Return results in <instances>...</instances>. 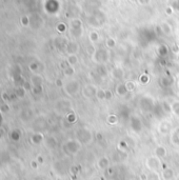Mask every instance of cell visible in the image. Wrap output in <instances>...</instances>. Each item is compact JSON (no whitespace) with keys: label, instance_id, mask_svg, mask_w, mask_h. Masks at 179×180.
Returning <instances> with one entry per match:
<instances>
[{"label":"cell","instance_id":"1","mask_svg":"<svg viewBox=\"0 0 179 180\" xmlns=\"http://www.w3.org/2000/svg\"><path fill=\"white\" fill-rule=\"evenodd\" d=\"M63 149L69 155H75L81 149V142L78 139H70L64 143Z\"/></svg>","mask_w":179,"mask_h":180},{"label":"cell","instance_id":"2","mask_svg":"<svg viewBox=\"0 0 179 180\" xmlns=\"http://www.w3.org/2000/svg\"><path fill=\"white\" fill-rule=\"evenodd\" d=\"M145 166L150 171H157L158 172L162 168V162H161L160 158H158L155 155H152L148 157L147 160H145Z\"/></svg>","mask_w":179,"mask_h":180},{"label":"cell","instance_id":"3","mask_svg":"<svg viewBox=\"0 0 179 180\" xmlns=\"http://www.w3.org/2000/svg\"><path fill=\"white\" fill-rule=\"evenodd\" d=\"M80 84L77 80H70L65 84H63V90L69 96H74L79 92Z\"/></svg>","mask_w":179,"mask_h":180},{"label":"cell","instance_id":"4","mask_svg":"<svg viewBox=\"0 0 179 180\" xmlns=\"http://www.w3.org/2000/svg\"><path fill=\"white\" fill-rule=\"evenodd\" d=\"M97 88L94 84H86L83 88H82V95L84 98H93L94 96H96L97 94Z\"/></svg>","mask_w":179,"mask_h":180},{"label":"cell","instance_id":"5","mask_svg":"<svg viewBox=\"0 0 179 180\" xmlns=\"http://www.w3.org/2000/svg\"><path fill=\"white\" fill-rule=\"evenodd\" d=\"M158 132L161 135H168V134H170L172 132V123L167 120L160 122V124L158 127Z\"/></svg>","mask_w":179,"mask_h":180},{"label":"cell","instance_id":"6","mask_svg":"<svg viewBox=\"0 0 179 180\" xmlns=\"http://www.w3.org/2000/svg\"><path fill=\"white\" fill-rule=\"evenodd\" d=\"M43 82V78L41 75L35 73L31 76V84H32V88H41Z\"/></svg>","mask_w":179,"mask_h":180},{"label":"cell","instance_id":"7","mask_svg":"<svg viewBox=\"0 0 179 180\" xmlns=\"http://www.w3.org/2000/svg\"><path fill=\"white\" fill-rule=\"evenodd\" d=\"M93 137H92V133L88 130H86V134H82L81 130L78 132V140H79L81 143H90L92 141Z\"/></svg>","mask_w":179,"mask_h":180},{"label":"cell","instance_id":"8","mask_svg":"<svg viewBox=\"0 0 179 180\" xmlns=\"http://www.w3.org/2000/svg\"><path fill=\"white\" fill-rule=\"evenodd\" d=\"M170 141L174 146L179 147V127L172 130V132L170 133Z\"/></svg>","mask_w":179,"mask_h":180},{"label":"cell","instance_id":"9","mask_svg":"<svg viewBox=\"0 0 179 180\" xmlns=\"http://www.w3.org/2000/svg\"><path fill=\"white\" fill-rule=\"evenodd\" d=\"M161 178L162 180H173L175 178V172L171 168H164L161 172Z\"/></svg>","mask_w":179,"mask_h":180},{"label":"cell","instance_id":"10","mask_svg":"<svg viewBox=\"0 0 179 180\" xmlns=\"http://www.w3.org/2000/svg\"><path fill=\"white\" fill-rule=\"evenodd\" d=\"M154 155L157 156L158 158H160V159H163V158L167 157L168 155V151L167 149H165L163 145H158V146L155 147L154 149Z\"/></svg>","mask_w":179,"mask_h":180},{"label":"cell","instance_id":"11","mask_svg":"<svg viewBox=\"0 0 179 180\" xmlns=\"http://www.w3.org/2000/svg\"><path fill=\"white\" fill-rule=\"evenodd\" d=\"M97 166L100 170L109 169V166H110V159H109L108 157H106V156H103V157L99 158V160H98V162H97Z\"/></svg>","mask_w":179,"mask_h":180},{"label":"cell","instance_id":"12","mask_svg":"<svg viewBox=\"0 0 179 180\" xmlns=\"http://www.w3.org/2000/svg\"><path fill=\"white\" fill-rule=\"evenodd\" d=\"M44 140V136L41 133H35L34 135L31 137V141H32L33 144H40L41 142Z\"/></svg>","mask_w":179,"mask_h":180},{"label":"cell","instance_id":"13","mask_svg":"<svg viewBox=\"0 0 179 180\" xmlns=\"http://www.w3.org/2000/svg\"><path fill=\"white\" fill-rule=\"evenodd\" d=\"M111 75H112L113 78H115V79H121L122 77L124 76V72L123 70H122L121 68H119V66H117V68H114L112 71V73H111Z\"/></svg>","mask_w":179,"mask_h":180},{"label":"cell","instance_id":"14","mask_svg":"<svg viewBox=\"0 0 179 180\" xmlns=\"http://www.w3.org/2000/svg\"><path fill=\"white\" fill-rule=\"evenodd\" d=\"M116 93L118 96H124L129 93V91L126 90L125 83H119L116 86Z\"/></svg>","mask_w":179,"mask_h":180},{"label":"cell","instance_id":"15","mask_svg":"<svg viewBox=\"0 0 179 180\" xmlns=\"http://www.w3.org/2000/svg\"><path fill=\"white\" fill-rule=\"evenodd\" d=\"M67 66H76V64L78 63V57H77V55H76V54H70V55L67 56Z\"/></svg>","mask_w":179,"mask_h":180},{"label":"cell","instance_id":"16","mask_svg":"<svg viewBox=\"0 0 179 180\" xmlns=\"http://www.w3.org/2000/svg\"><path fill=\"white\" fill-rule=\"evenodd\" d=\"M147 180H162V178L157 171H150V173L147 176Z\"/></svg>","mask_w":179,"mask_h":180},{"label":"cell","instance_id":"17","mask_svg":"<svg viewBox=\"0 0 179 180\" xmlns=\"http://www.w3.org/2000/svg\"><path fill=\"white\" fill-rule=\"evenodd\" d=\"M171 112L173 113L175 116L179 117V100H175L171 104Z\"/></svg>","mask_w":179,"mask_h":180},{"label":"cell","instance_id":"18","mask_svg":"<svg viewBox=\"0 0 179 180\" xmlns=\"http://www.w3.org/2000/svg\"><path fill=\"white\" fill-rule=\"evenodd\" d=\"M63 72H64V75L65 76L70 77V76H73L74 75V73H75V69H74V66H67L64 68V70H63Z\"/></svg>","mask_w":179,"mask_h":180},{"label":"cell","instance_id":"19","mask_svg":"<svg viewBox=\"0 0 179 180\" xmlns=\"http://www.w3.org/2000/svg\"><path fill=\"white\" fill-rule=\"evenodd\" d=\"M47 145L49 147H52V149H54V147L57 145V141H56V139L54 137H49L47 139Z\"/></svg>","mask_w":179,"mask_h":180},{"label":"cell","instance_id":"20","mask_svg":"<svg viewBox=\"0 0 179 180\" xmlns=\"http://www.w3.org/2000/svg\"><path fill=\"white\" fill-rule=\"evenodd\" d=\"M125 86H126V90H128L129 92H133V91H135V88H136V84H135L134 81L125 82Z\"/></svg>","mask_w":179,"mask_h":180},{"label":"cell","instance_id":"21","mask_svg":"<svg viewBox=\"0 0 179 180\" xmlns=\"http://www.w3.org/2000/svg\"><path fill=\"white\" fill-rule=\"evenodd\" d=\"M96 97L98 99H106V92L104 90H98Z\"/></svg>","mask_w":179,"mask_h":180},{"label":"cell","instance_id":"22","mask_svg":"<svg viewBox=\"0 0 179 180\" xmlns=\"http://www.w3.org/2000/svg\"><path fill=\"white\" fill-rule=\"evenodd\" d=\"M30 70L32 71L33 73H36L37 70H38V64L35 63V62H33V63L30 64Z\"/></svg>","mask_w":179,"mask_h":180},{"label":"cell","instance_id":"23","mask_svg":"<svg viewBox=\"0 0 179 180\" xmlns=\"http://www.w3.org/2000/svg\"><path fill=\"white\" fill-rule=\"evenodd\" d=\"M90 38H91L92 41H97L98 40V35L96 32H92L91 35H90Z\"/></svg>","mask_w":179,"mask_h":180},{"label":"cell","instance_id":"24","mask_svg":"<svg viewBox=\"0 0 179 180\" xmlns=\"http://www.w3.org/2000/svg\"><path fill=\"white\" fill-rule=\"evenodd\" d=\"M140 80H141V81H142V83H148V81H149V77H148L147 75L141 76Z\"/></svg>","mask_w":179,"mask_h":180},{"label":"cell","instance_id":"25","mask_svg":"<svg viewBox=\"0 0 179 180\" xmlns=\"http://www.w3.org/2000/svg\"><path fill=\"white\" fill-rule=\"evenodd\" d=\"M38 161H35V160H33L32 162H31V166H32L33 169H37V166H38Z\"/></svg>","mask_w":179,"mask_h":180},{"label":"cell","instance_id":"26","mask_svg":"<svg viewBox=\"0 0 179 180\" xmlns=\"http://www.w3.org/2000/svg\"><path fill=\"white\" fill-rule=\"evenodd\" d=\"M56 82H57V83H56V84H57L58 86H63L62 80H60V79H57V80H56Z\"/></svg>","mask_w":179,"mask_h":180},{"label":"cell","instance_id":"27","mask_svg":"<svg viewBox=\"0 0 179 180\" xmlns=\"http://www.w3.org/2000/svg\"><path fill=\"white\" fill-rule=\"evenodd\" d=\"M147 176H148V174H142V175L140 176L141 180H147Z\"/></svg>","mask_w":179,"mask_h":180},{"label":"cell","instance_id":"28","mask_svg":"<svg viewBox=\"0 0 179 180\" xmlns=\"http://www.w3.org/2000/svg\"><path fill=\"white\" fill-rule=\"evenodd\" d=\"M175 180H179V175H178L177 177H176V178H175Z\"/></svg>","mask_w":179,"mask_h":180},{"label":"cell","instance_id":"29","mask_svg":"<svg viewBox=\"0 0 179 180\" xmlns=\"http://www.w3.org/2000/svg\"><path fill=\"white\" fill-rule=\"evenodd\" d=\"M177 86H178V88H179V81L177 82Z\"/></svg>","mask_w":179,"mask_h":180}]
</instances>
